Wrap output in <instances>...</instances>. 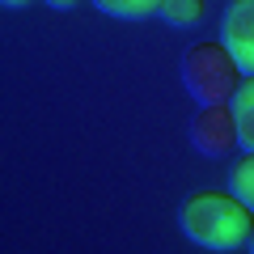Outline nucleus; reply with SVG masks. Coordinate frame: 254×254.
Here are the masks:
<instances>
[{"mask_svg": "<svg viewBox=\"0 0 254 254\" xmlns=\"http://www.w3.org/2000/svg\"><path fill=\"white\" fill-rule=\"evenodd\" d=\"M246 250H250V254H254V233H250V242H246Z\"/></svg>", "mask_w": 254, "mask_h": 254, "instance_id": "9b49d317", "label": "nucleus"}, {"mask_svg": "<svg viewBox=\"0 0 254 254\" xmlns=\"http://www.w3.org/2000/svg\"><path fill=\"white\" fill-rule=\"evenodd\" d=\"M178 229L187 233V242L203 246V250H242L254 233V212L233 195L220 190H195L187 203L178 208Z\"/></svg>", "mask_w": 254, "mask_h": 254, "instance_id": "f257e3e1", "label": "nucleus"}, {"mask_svg": "<svg viewBox=\"0 0 254 254\" xmlns=\"http://www.w3.org/2000/svg\"><path fill=\"white\" fill-rule=\"evenodd\" d=\"M4 9H26V4H34V0H0Z\"/></svg>", "mask_w": 254, "mask_h": 254, "instance_id": "9d476101", "label": "nucleus"}, {"mask_svg": "<svg viewBox=\"0 0 254 254\" xmlns=\"http://www.w3.org/2000/svg\"><path fill=\"white\" fill-rule=\"evenodd\" d=\"M157 17L170 30H195L208 17V4H203V0H161V13H157Z\"/></svg>", "mask_w": 254, "mask_h": 254, "instance_id": "423d86ee", "label": "nucleus"}, {"mask_svg": "<svg viewBox=\"0 0 254 254\" xmlns=\"http://www.w3.org/2000/svg\"><path fill=\"white\" fill-rule=\"evenodd\" d=\"M229 195L242 199L254 212V153H246V161L233 165V174H229Z\"/></svg>", "mask_w": 254, "mask_h": 254, "instance_id": "6e6552de", "label": "nucleus"}, {"mask_svg": "<svg viewBox=\"0 0 254 254\" xmlns=\"http://www.w3.org/2000/svg\"><path fill=\"white\" fill-rule=\"evenodd\" d=\"M47 9H60V13H68V9H76V4H81V0H43Z\"/></svg>", "mask_w": 254, "mask_h": 254, "instance_id": "1a4fd4ad", "label": "nucleus"}, {"mask_svg": "<svg viewBox=\"0 0 254 254\" xmlns=\"http://www.w3.org/2000/svg\"><path fill=\"white\" fill-rule=\"evenodd\" d=\"M229 110H233V123H237V144L246 153H254V76H242Z\"/></svg>", "mask_w": 254, "mask_h": 254, "instance_id": "39448f33", "label": "nucleus"}, {"mask_svg": "<svg viewBox=\"0 0 254 254\" xmlns=\"http://www.w3.org/2000/svg\"><path fill=\"white\" fill-rule=\"evenodd\" d=\"M220 47L233 55L242 76H254V0H229L220 17Z\"/></svg>", "mask_w": 254, "mask_h": 254, "instance_id": "7ed1b4c3", "label": "nucleus"}, {"mask_svg": "<svg viewBox=\"0 0 254 254\" xmlns=\"http://www.w3.org/2000/svg\"><path fill=\"white\" fill-rule=\"evenodd\" d=\"M190 144L199 157H229L237 144V123L229 106H199L190 119Z\"/></svg>", "mask_w": 254, "mask_h": 254, "instance_id": "20e7f679", "label": "nucleus"}, {"mask_svg": "<svg viewBox=\"0 0 254 254\" xmlns=\"http://www.w3.org/2000/svg\"><path fill=\"white\" fill-rule=\"evenodd\" d=\"M93 9L119 21H148L161 13V0H93Z\"/></svg>", "mask_w": 254, "mask_h": 254, "instance_id": "0eeeda50", "label": "nucleus"}, {"mask_svg": "<svg viewBox=\"0 0 254 254\" xmlns=\"http://www.w3.org/2000/svg\"><path fill=\"white\" fill-rule=\"evenodd\" d=\"M182 85L199 106H229L242 85V68L220 43H195L182 55Z\"/></svg>", "mask_w": 254, "mask_h": 254, "instance_id": "f03ea898", "label": "nucleus"}]
</instances>
